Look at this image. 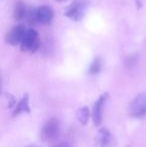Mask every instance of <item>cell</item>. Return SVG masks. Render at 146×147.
Segmentation results:
<instances>
[{
  "label": "cell",
  "mask_w": 146,
  "mask_h": 147,
  "mask_svg": "<svg viewBox=\"0 0 146 147\" xmlns=\"http://www.w3.org/2000/svg\"><path fill=\"white\" fill-rule=\"evenodd\" d=\"M60 135V123L56 118H50L44 124L41 131V139L43 141H53Z\"/></svg>",
  "instance_id": "obj_1"
},
{
  "label": "cell",
  "mask_w": 146,
  "mask_h": 147,
  "mask_svg": "<svg viewBox=\"0 0 146 147\" xmlns=\"http://www.w3.org/2000/svg\"><path fill=\"white\" fill-rule=\"evenodd\" d=\"M20 44H21V50L24 52H36L40 46V40L37 31L34 29H28Z\"/></svg>",
  "instance_id": "obj_2"
},
{
  "label": "cell",
  "mask_w": 146,
  "mask_h": 147,
  "mask_svg": "<svg viewBox=\"0 0 146 147\" xmlns=\"http://www.w3.org/2000/svg\"><path fill=\"white\" fill-rule=\"evenodd\" d=\"M128 113L131 117H142L146 115V93L138 94L128 106Z\"/></svg>",
  "instance_id": "obj_3"
},
{
  "label": "cell",
  "mask_w": 146,
  "mask_h": 147,
  "mask_svg": "<svg viewBox=\"0 0 146 147\" xmlns=\"http://www.w3.org/2000/svg\"><path fill=\"white\" fill-rule=\"evenodd\" d=\"M87 2L82 0H74L73 3H71L66 8L64 12V15L67 16L69 19H72L73 21H79L83 18L85 13Z\"/></svg>",
  "instance_id": "obj_4"
},
{
  "label": "cell",
  "mask_w": 146,
  "mask_h": 147,
  "mask_svg": "<svg viewBox=\"0 0 146 147\" xmlns=\"http://www.w3.org/2000/svg\"><path fill=\"white\" fill-rule=\"evenodd\" d=\"M27 30L28 29H26L25 26L21 25V24L14 26V27L6 34V42L10 45H13V46L19 44V43L22 42V40H23Z\"/></svg>",
  "instance_id": "obj_5"
},
{
  "label": "cell",
  "mask_w": 146,
  "mask_h": 147,
  "mask_svg": "<svg viewBox=\"0 0 146 147\" xmlns=\"http://www.w3.org/2000/svg\"><path fill=\"white\" fill-rule=\"evenodd\" d=\"M34 14H35L37 23L44 24V25L50 23L53 19V16H54L52 8L47 5L39 6L38 8L34 10Z\"/></svg>",
  "instance_id": "obj_6"
},
{
  "label": "cell",
  "mask_w": 146,
  "mask_h": 147,
  "mask_svg": "<svg viewBox=\"0 0 146 147\" xmlns=\"http://www.w3.org/2000/svg\"><path fill=\"white\" fill-rule=\"evenodd\" d=\"M109 94L108 92L103 93L102 95H100L99 98L96 100V102L94 103L93 109H92V119H93L94 125L98 126L101 124L102 122V108H103V105L105 103L106 99L108 98Z\"/></svg>",
  "instance_id": "obj_7"
},
{
  "label": "cell",
  "mask_w": 146,
  "mask_h": 147,
  "mask_svg": "<svg viewBox=\"0 0 146 147\" xmlns=\"http://www.w3.org/2000/svg\"><path fill=\"white\" fill-rule=\"evenodd\" d=\"M30 113V106H29V94L26 93L20 101L17 103V105L15 106V108L13 109V112H12V116L15 117L17 115L21 114V113Z\"/></svg>",
  "instance_id": "obj_8"
},
{
  "label": "cell",
  "mask_w": 146,
  "mask_h": 147,
  "mask_svg": "<svg viewBox=\"0 0 146 147\" xmlns=\"http://www.w3.org/2000/svg\"><path fill=\"white\" fill-rule=\"evenodd\" d=\"M96 141L100 146H106L110 141V132L106 128H101L98 130L96 135Z\"/></svg>",
  "instance_id": "obj_9"
},
{
  "label": "cell",
  "mask_w": 146,
  "mask_h": 147,
  "mask_svg": "<svg viewBox=\"0 0 146 147\" xmlns=\"http://www.w3.org/2000/svg\"><path fill=\"white\" fill-rule=\"evenodd\" d=\"M27 9H26V6L22 2H18L17 4H15L14 6V12L13 15L14 18L16 20H22L27 16Z\"/></svg>",
  "instance_id": "obj_10"
},
{
  "label": "cell",
  "mask_w": 146,
  "mask_h": 147,
  "mask_svg": "<svg viewBox=\"0 0 146 147\" xmlns=\"http://www.w3.org/2000/svg\"><path fill=\"white\" fill-rule=\"evenodd\" d=\"M76 117H77V120L82 125H86L90 117L89 108L87 106H83L81 108H79L77 110V112H76Z\"/></svg>",
  "instance_id": "obj_11"
},
{
  "label": "cell",
  "mask_w": 146,
  "mask_h": 147,
  "mask_svg": "<svg viewBox=\"0 0 146 147\" xmlns=\"http://www.w3.org/2000/svg\"><path fill=\"white\" fill-rule=\"evenodd\" d=\"M101 59L99 58V57H97V58H95L93 60V62L91 63V65H90V68H89V73L92 74V75H95V74L99 73L100 70H101Z\"/></svg>",
  "instance_id": "obj_12"
},
{
  "label": "cell",
  "mask_w": 146,
  "mask_h": 147,
  "mask_svg": "<svg viewBox=\"0 0 146 147\" xmlns=\"http://www.w3.org/2000/svg\"><path fill=\"white\" fill-rule=\"evenodd\" d=\"M54 147H71V145L69 143H67V142H62V143L57 144V145Z\"/></svg>",
  "instance_id": "obj_13"
},
{
  "label": "cell",
  "mask_w": 146,
  "mask_h": 147,
  "mask_svg": "<svg viewBox=\"0 0 146 147\" xmlns=\"http://www.w3.org/2000/svg\"><path fill=\"white\" fill-rule=\"evenodd\" d=\"M57 1H59V2H61V1H65V0H57Z\"/></svg>",
  "instance_id": "obj_14"
},
{
  "label": "cell",
  "mask_w": 146,
  "mask_h": 147,
  "mask_svg": "<svg viewBox=\"0 0 146 147\" xmlns=\"http://www.w3.org/2000/svg\"><path fill=\"white\" fill-rule=\"evenodd\" d=\"M27 147H37V146H27Z\"/></svg>",
  "instance_id": "obj_15"
},
{
  "label": "cell",
  "mask_w": 146,
  "mask_h": 147,
  "mask_svg": "<svg viewBox=\"0 0 146 147\" xmlns=\"http://www.w3.org/2000/svg\"><path fill=\"white\" fill-rule=\"evenodd\" d=\"M126 147H130V146H126Z\"/></svg>",
  "instance_id": "obj_16"
}]
</instances>
